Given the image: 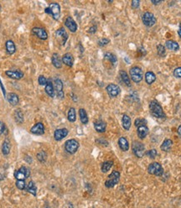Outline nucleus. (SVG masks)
<instances>
[{"instance_id":"864d4df0","label":"nucleus","mask_w":181,"mask_h":208,"mask_svg":"<svg viewBox=\"0 0 181 208\" xmlns=\"http://www.w3.org/2000/svg\"><path fill=\"white\" fill-rule=\"evenodd\" d=\"M0 86H1V87H2V91H3V94H4V97H5V90H4V87H3V84H2V82H1V81H0Z\"/></svg>"},{"instance_id":"aec40b11","label":"nucleus","mask_w":181,"mask_h":208,"mask_svg":"<svg viewBox=\"0 0 181 208\" xmlns=\"http://www.w3.org/2000/svg\"><path fill=\"white\" fill-rule=\"evenodd\" d=\"M137 134L140 140H143L147 137V135L148 134V128L147 127V125L138 127L137 129Z\"/></svg>"},{"instance_id":"a878e982","label":"nucleus","mask_w":181,"mask_h":208,"mask_svg":"<svg viewBox=\"0 0 181 208\" xmlns=\"http://www.w3.org/2000/svg\"><path fill=\"white\" fill-rule=\"evenodd\" d=\"M122 122H123V127L125 130H129L131 128L132 125V120L131 118L127 115V114H123V119H122Z\"/></svg>"},{"instance_id":"bb28decb","label":"nucleus","mask_w":181,"mask_h":208,"mask_svg":"<svg viewBox=\"0 0 181 208\" xmlns=\"http://www.w3.org/2000/svg\"><path fill=\"white\" fill-rule=\"evenodd\" d=\"M166 48H168V50H173V51H177L179 49V45L176 41L172 40H168L166 41L165 43Z\"/></svg>"},{"instance_id":"1a4fd4ad","label":"nucleus","mask_w":181,"mask_h":208,"mask_svg":"<svg viewBox=\"0 0 181 208\" xmlns=\"http://www.w3.org/2000/svg\"><path fill=\"white\" fill-rule=\"evenodd\" d=\"M65 149H66V151L67 153L74 155L78 150L79 143L77 142V140H74V139L67 140L65 144Z\"/></svg>"},{"instance_id":"6e6552de","label":"nucleus","mask_w":181,"mask_h":208,"mask_svg":"<svg viewBox=\"0 0 181 208\" xmlns=\"http://www.w3.org/2000/svg\"><path fill=\"white\" fill-rule=\"evenodd\" d=\"M30 175V170L25 166H21L18 170L14 172V177L17 180H25Z\"/></svg>"},{"instance_id":"b1692460","label":"nucleus","mask_w":181,"mask_h":208,"mask_svg":"<svg viewBox=\"0 0 181 208\" xmlns=\"http://www.w3.org/2000/svg\"><path fill=\"white\" fill-rule=\"evenodd\" d=\"M118 145H119V148L121 149V150H123V151H128V150H129V143L126 138H119V140H118Z\"/></svg>"},{"instance_id":"4468645a","label":"nucleus","mask_w":181,"mask_h":208,"mask_svg":"<svg viewBox=\"0 0 181 208\" xmlns=\"http://www.w3.org/2000/svg\"><path fill=\"white\" fill-rule=\"evenodd\" d=\"M69 131L67 129H58L54 133V138L56 141H60L68 135Z\"/></svg>"},{"instance_id":"ea45409f","label":"nucleus","mask_w":181,"mask_h":208,"mask_svg":"<svg viewBox=\"0 0 181 208\" xmlns=\"http://www.w3.org/2000/svg\"><path fill=\"white\" fill-rule=\"evenodd\" d=\"M157 52H158V55H159V56H164L166 54V50H165V48H164V46H163V45H161V44L158 45H157Z\"/></svg>"},{"instance_id":"79ce46f5","label":"nucleus","mask_w":181,"mask_h":208,"mask_svg":"<svg viewBox=\"0 0 181 208\" xmlns=\"http://www.w3.org/2000/svg\"><path fill=\"white\" fill-rule=\"evenodd\" d=\"M146 155H147L149 158L151 159H154L156 156H157L158 155V152L157 150H155V149H152V150H150L148 151L147 153H146Z\"/></svg>"},{"instance_id":"39448f33","label":"nucleus","mask_w":181,"mask_h":208,"mask_svg":"<svg viewBox=\"0 0 181 208\" xmlns=\"http://www.w3.org/2000/svg\"><path fill=\"white\" fill-rule=\"evenodd\" d=\"M148 172L150 175H153L155 176H162L163 174V169L159 163L153 162L150 164L148 167Z\"/></svg>"},{"instance_id":"f03ea898","label":"nucleus","mask_w":181,"mask_h":208,"mask_svg":"<svg viewBox=\"0 0 181 208\" xmlns=\"http://www.w3.org/2000/svg\"><path fill=\"white\" fill-rule=\"evenodd\" d=\"M45 13L50 15L55 20H59L60 16V6L57 3H51L45 8Z\"/></svg>"},{"instance_id":"cd10ccee","label":"nucleus","mask_w":181,"mask_h":208,"mask_svg":"<svg viewBox=\"0 0 181 208\" xmlns=\"http://www.w3.org/2000/svg\"><path fill=\"white\" fill-rule=\"evenodd\" d=\"M13 117L17 124H23L24 123V113L20 109H16L14 113H13Z\"/></svg>"},{"instance_id":"0eeeda50","label":"nucleus","mask_w":181,"mask_h":208,"mask_svg":"<svg viewBox=\"0 0 181 208\" xmlns=\"http://www.w3.org/2000/svg\"><path fill=\"white\" fill-rule=\"evenodd\" d=\"M132 149H133V152L134 155L138 158H142L143 156L144 155L145 146L141 142L134 141L133 143V145H132Z\"/></svg>"},{"instance_id":"4d7b16f0","label":"nucleus","mask_w":181,"mask_h":208,"mask_svg":"<svg viewBox=\"0 0 181 208\" xmlns=\"http://www.w3.org/2000/svg\"><path fill=\"white\" fill-rule=\"evenodd\" d=\"M45 208H50V207H49V206H45Z\"/></svg>"},{"instance_id":"603ef678","label":"nucleus","mask_w":181,"mask_h":208,"mask_svg":"<svg viewBox=\"0 0 181 208\" xmlns=\"http://www.w3.org/2000/svg\"><path fill=\"white\" fill-rule=\"evenodd\" d=\"M25 160L28 161V163H31L32 162V158H30L29 155H27L26 157H25Z\"/></svg>"},{"instance_id":"2f4dec72","label":"nucleus","mask_w":181,"mask_h":208,"mask_svg":"<svg viewBox=\"0 0 181 208\" xmlns=\"http://www.w3.org/2000/svg\"><path fill=\"white\" fill-rule=\"evenodd\" d=\"M172 145H173V141H172L171 140H168V139H167V140H164V141L163 142V144L161 145V146H160V149H161V150L164 151V152H168V151L171 150Z\"/></svg>"},{"instance_id":"f3484780","label":"nucleus","mask_w":181,"mask_h":208,"mask_svg":"<svg viewBox=\"0 0 181 208\" xmlns=\"http://www.w3.org/2000/svg\"><path fill=\"white\" fill-rule=\"evenodd\" d=\"M45 92L47 93V95L50 98H54L55 95V87H54V83L52 82V80L49 78L47 80V83L45 85Z\"/></svg>"},{"instance_id":"13d9d810","label":"nucleus","mask_w":181,"mask_h":208,"mask_svg":"<svg viewBox=\"0 0 181 208\" xmlns=\"http://www.w3.org/2000/svg\"><path fill=\"white\" fill-rule=\"evenodd\" d=\"M0 10H1V4H0Z\"/></svg>"},{"instance_id":"5fc2aeb1","label":"nucleus","mask_w":181,"mask_h":208,"mask_svg":"<svg viewBox=\"0 0 181 208\" xmlns=\"http://www.w3.org/2000/svg\"><path fill=\"white\" fill-rule=\"evenodd\" d=\"M178 36H179V38L181 39V24L179 25V28H178Z\"/></svg>"},{"instance_id":"c9c22d12","label":"nucleus","mask_w":181,"mask_h":208,"mask_svg":"<svg viewBox=\"0 0 181 208\" xmlns=\"http://www.w3.org/2000/svg\"><path fill=\"white\" fill-rule=\"evenodd\" d=\"M104 59L107 60V61H109L111 63H113V65H115V64L117 63V61H118L117 56L111 52H106L105 54H104Z\"/></svg>"},{"instance_id":"a211bd4d","label":"nucleus","mask_w":181,"mask_h":208,"mask_svg":"<svg viewBox=\"0 0 181 208\" xmlns=\"http://www.w3.org/2000/svg\"><path fill=\"white\" fill-rule=\"evenodd\" d=\"M5 74L8 77H10L12 79L19 80L24 77V73L19 70H15V71H6Z\"/></svg>"},{"instance_id":"c756f323","label":"nucleus","mask_w":181,"mask_h":208,"mask_svg":"<svg viewBox=\"0 0 181 208\" xmlns=\"http://www.w3.org/2000/svg\"><path fill=\"white\" fill-rule=\"evenodd\" d=\"M25 190L28 191L29 193L32 194V195H34V196H36L37 195V187L34 184V181H29V184L26 185V188H25Z\"/></svg>"},{"instance_id":"c03bdc74","label":"nucleus","mask_w":181,"mask_h":208,"mask_svg":"<svg viewBox=\"0 0 181 208\" xmlns=\"http://www.w3.org/2000/svg\"><path fill=\"white\" fill-rule=\"evenodd\" d=\"M47 80L44 76H39V78H38V82L40 86H45L46 83H47Z\"/></svg>"},{"instance_id":"72a5a7b5","label":"nucleus","mask_w":181,"mask_h":208,"mask_svg":"<svg viewBox=\"0 0 181 208\" xmlns=\"http://www.w3.org/2000/svg\"><path fill=\"white\" fill-rule=\"evenodd\" d=\"M10 149L11 145L9 140H5L3 141V145H2V153L3 154V155H8V154L10 153Z\"/></svg>"},{"instance_id":"a19ab883","label":"nucleus","mask_w":181,"mask_h":208,"mask_svg":"<svg viewBox=\"0 0 181 208\" xmlns=\"http://www.w3.org/2000/svg\"><path fill=\"white\" fill-rule=\"evenodd\" d=\"M16 186L19 190H25V188H26L25 180H17L16 181Z\"/></svg>"},{"instance_id":"f704fd0d","label":"nucleus","mask_w":181,"mask_h":208,"mask_svg":"<svg viewBox=\"0 0 181 208\" xmlns=\"http://www.w3.org/2000/svg\"><path fill=\"white\" fill-rule=\"evenodd\" d=\"M113 165V160H108L103 162L102 164V166H101V170L103 173H107L111 170L112 166Z\"/></svg>"},{"instance_id":"6e6d98bb","label":"nucleus","mask_w":181,"mask_h":208,"mask_svg":"<svg viewBox=\"0 0 181 208\" xmlns=\"http://www.w3.org/2000/svg\"><path fill=\"white\" fill-rule=\"evenodd\" d=\"M178 134L179 135H181V125H179V127L178 128Z\"/></svg>"},{"instance_id":"7ed1b4c3","label":"nucleus","mask_w":181,"mask_h":208,"mask_svg":"<svg viewBox=\"0 0 181 208\" xmlns=\"http://www.w3.org/2000/svg\"><path fill=\"white\" fill-rule=\"evenodd\" d=\"M129 75L132 81L135 83L141 82L143 78V71L139 66H133L129 71Z\"/></svg>"},{"instance_id":"423d86ee","label":"nucleus","mask_w":181,"mask_h":208,"mask_svg":"<svg viewBox=\"0 0 181 208\" xmlns=\"http://www.w3.org/2000/svg\"><path fill=\"white\" fill-rule=\"evenodd\" d=\"M142 21L145 26L152 27L154 25L156 21H157V19H156V17H155L153 13L147 11V12H144V13H143Z\"/></svg>"},{"instance_id":"4be33fe9","label":"nucleus","mask_w":181,"mask_h":208,"mask_svg":"<svg viewBox=\"0 0 181 208\" xmlns=\"http://www.w3.org/2000/svg\"><path fill=\"white\" fill-rule=\"evenodd\" d=\"M94 128L98 133H104L107 129V124L103 120H97L94 123Z\"/></svg>"},{"instance_id":"e433bc0d","label":"nucleus","mask_w":181,"mask_h":208,"mask_svg":"<svg viewBox=\"0 0 181 208\" xmlns=\"http://www.w3.org/2000/svg\"><path fill=\"white\" fill-rule=\"evenodd\" d=\"M67 119H68L69 122H71V123L76 122V109L74 108H71L69 109L68 113H67Z\"/></svg>"},{"instance_id":"a18cd8bd","label":"nucleus","mask_w":181,"mask_h":208,"mask_svg":"<svg viewBox=\"0 0 181 208\" xmlns=\"http://www.w3.org/2000/svg\"><path fill=\"white\" fill-rule=\"evenodd\" d=\"M173 76L177 78H181V66L177 67L173 71Z\"/></svg>"},{"instance_id":"3c124183","label":"nucleus","mask_w":181,"mask_h":208,"mask_svg":"<svg viewBox=\"0 0 181 208\" xmlns=\"http://www.w3.org/2000/svg\"><path fill=\"white\" fill-rule=\"evenodd\" d=\"M151 2H152L153 4H158L162 2V0H151Z\"/></svg>"},{"instance_id":"c85d7f7f","label":"nucleus","mask_w":181,"mask_h":208,"mask_svg":"<svg viewBox=\"0 0 181 208\" xmlns=\"http://www.w3.org/2000/svg\"><path fill=\"white\" fill-rule=\"evenodd\" d=\"M145 81L147 84H153L156 81V75L153 71H147L145 73Z\"/></svg>"},{"instance_id":"412c9836","label":"nucleus","mask_w":181,"mask_h":208,"mask_svg":"<svg viewBox=\"0 0 181 208\" xmlns=\"http://www.w3.org/2000/svg\"><path fill=\"white\" fill-rule=\"evenodd\" d=\"M7 100L12 106H17L19 103V98L18 96L14 93V92H10L7 95Z\"/></svg>"},{"instance_id":"ddd939ff","label":"nucleus","mask_w":181,"mask_h":208,"mask_svg":"<svg viewBox=\"0 0 181 208\" xmlns=\"http://www.w3.org/2000/svg\"><path fill=\"white\" fill-rule=\"evenodd\" d=\"M65 25H66V28H68L69 30L72 32V33L76 32L77 28H78L76 21L74 20L72 17H71V16H68V17L66 18V20H65Z\"/></svg>"},{"instance_id":"6ab92c4d","label":"nucleus","mask_w":181,"mask_h":208,"mask_svg":"<svg viewBox=\"0 0 181 208\" xmlns=\"http://www.w3.org/2000/svg\"><path fill=\"white\" fill-rule=\"evenodd\" d=\"M61 60H62V63L65 64L66 66H69V67H72V66H73L74 57L71 53H66V54L62 56Z\"/></svg>"},{"instance_id":"20e7f679","label":"nucleus","mask_w":181,"mask_h":208,"mask_svg":"<svg viewBox=\"0 0 181 208\" xmlns=\"http://www.w3.org/2000/svg\"><path fill=\"white\" fill-rule=\"evenodd\" d=\"M119 180H120V173L114 170L108 175V179L105 182L106 187L107 188H113L118 184Z\"/></svg>"},{"instance_id":"f8f14e48","label":"nucleus","mask_w":181,"mask_h":208,"mask_svg":"<svg viewBox=\"0 0 181 208\" xmlns=\"http://www.w3.org/2000/svg\"><path fill=\"white\" fill-rule=\"evenodd\" d=\"M54 87L55 91H56V95L59 98H64V92H63V82L59 78H56L54 81Z\"/></svg>"},{"instance_id":"7c9ffc66","label":"nucleus","mask_w":181,"mask_h":208,"mask_svg":"<svg viewBox=\"0 0 181 208\" xmlns=\"http://www.w3.org/2000/svg\"><path fill=\"white\" fill-rule=\"evenodd\" d=\"M119 74H120L121 79L124 82V84L128 87H131V80L129 78L128 74L125 71H120Z\"/></svg>"},{"instance_id":"9d476101","label":"nucleus","mask_w":181,"mask_h":208,"mask_svg":"<svg viewBox=\"0 0 181 208\" xmlns=\"http://www.w3.org/2000/svg\"><path fill=\"white\" fill-rule=\"evenodd\" d=\"M107 92L110 98H117L121 93V88L117 84L110 83L106 87Z\"/></svg>"},{"instance_id":"393cba45","label":"nucleus","mask_w":181,"mask_h":208,"mask_svg":"<svg viewBox=\"0 0 181 208\" xmlns=\"http://www.w3.org/2000/svg\"><path fill=\"white\" fill-rule=\"evenodd\" d=\"M5 47H6V51H7V53H8V55H13V53H15L16 47L13 40H7L5 44Z\"/></svg>"},{"instance_id":"5701e85b","label":"nucleus","mask_w":181,"mask_h":208,"mask_svg":"<svg viewBox=\"0 0 181 208\" xmlns=\"http://www.w3.org/2000/svg\"><path fill=\"white\" fill-rule=\"evenodd\" d=\"M53 66H55L56 69H60L62 67V60L60 59V55H58L57 53H54L52 55V58H51Z\"/></svg>"},{"instance_id":"37998d69","label":"nucleus","mask_w":181,"mask_h":208,"mask_svg":"<svg viewBox=\"0 0 181 208\" xmlns=\"http://www.w3.org/2000/svg\"><path fill=\"white\" fill-rule=\"evenodd\" d=\"M110 42V40L109 39H107V38H103V39H101V40H98V45L100 46H105L108 44V43Z\"/></svg>"},{"instance_id":"dca6fc26","label":"nucleus","mask_w":181,"mask_h":208,"mask_svg":"<svg viewBox=\"0 0 181 208\" xmlns=\"http://www.w3.org/2000/svg\"><path fill=\"white\" fill-rule=\"evenodd\" d=\"M55 34H56V36L60 37V39H61V41H62L61 45H65L69 38L68 34H67V32H66V30L65 29V28H60V29H57V30L55 31Z\"/></svg>"},{"instance_id":"473e14b6","label":"nucleus","mask_w":181,"mask_h":208,"mask_svg":"<svg viewBox=\"0 0 181 208\" xmlns=\"http://www.w3.org/2000/svg\"><path fill=\"white\" fill-rule=\"evenodd\" d=\"M79 116H80V119L83 124H87L89 121L88 116H87V111L85 110L84 108H80L79 110Z\"/></svg>"},{"instance_id":"de8ad7c7","label":"nucleus","mask_w":181,"mask_h":208,"mask_svg":"<svg viewBox=\"0 0 181 208\" xmlns=\"http://www.w3.org/2000/svg\"><path fill=\"white\" fill-rule=\"evenodd\" d=\"M5 129H6L5 124H3V122L0 121V135L3 134V133H4V131H5Z\"/></svg>"},{"instance_id":"8fccbe9b","label":"nucleus","mask_w":181,"mask_h":208,"mask_svg":"<svg viewBox=\"0 0 181 208\" xmlns=\"http://www.w3.org/2000/svg\"><path fill=\"white\" fill-rule=\"evenodd\" d=\"M96 31H97V26L91 27V28L89 29V30H88V32H89V33H91V34H95V33H96Z\"/></svg>"},{"instance_id":"09e8293b","label":"nucleus","mask_w":181,"mask_h":208,"mask_svg":"<svg viewBox=\"0 0 181 208\" xmlns=\"http://www.w3.org/2000/svg\"><path fill=\"white\" fill-rule=\"evenodd\" d=\"M97 142L98 144H101V145H104V146H108V142L107 140H103V139H99V140H97Z\"/></svg>"},{"instance_id":"58836bf2","label":"nucleus","mask_w":181,"mask_h":208,"mask_svg":"<svg viewBox=\"0 0 181 208\" xmlns=\"http://www.w3.org/2000/svg\"><path fill=\"white\" fill-rule=\"evenodd\" d=\"M147 124V120L145 119H142V118H139V119H137L134 122V125L138 128V127L141 126H145Z\"/></svg>"},{"instance_id":"f257e3e1","label":"nucleus","mask_w":181,"mask_h":208,"mask_svg":"<svg viewBox=\"0 0 181 208\" xmlns=\"http://www.w3.org/2000/svg\"><path fill=\"white\" fill-rule=\"evenodd\" d=\"M150 113L153 116L157 119H163L165 118V113L163 112L162 106L158 103L157 101H152L149 103Z\"/></svg>"},{"instance_id":"4c0bfd02","label":"nucleus","mask_w":181,"mask_h":208,"mask_svg":"<svg viewBox=\"0 0 181 208\" xmlns=\"http://www.w3.org/2000/svg\"><path fill=\"white\" fill-rule=\"evenodd\" d=\"M37 159L40 163H45L46 161V159H47V155L45 151H40L37 154Z\"/></svg>"},{"instance_id":"2eb2a0df","label":"nucleus","mask_w":181,"mask_h":208,"mask_svg":"<svg viewBox=\"0 0 181 208\" xmlns=\"http://www.w3.org/2000/svg\"><path fill=\"white\" fill-rule=\"evenodd\" d=\"M30 132L32 134L36 135H43L45 134V126L42 123H37L32 127L31 129H30Z\"/></svg>"},{"instance_id":"9b49d317","label":"nucleus","mask_w":181,"mask_h":208,"mask_svg":"<svg viewBox=\"0 0 181 208\" xmlns=\"http://www.w3.org/2000/svg\"><path fill=\"white\" fill-rule=\"evenodd\" d=\"M31 33L42 40H46L48 39V33L45 29L40 27H34L31 30Z\"/></svg>"},{"instance_id":"49530a36","label":"nucleus","mask_w":181,"mask_h":208,"mask_svg":"<svg viewBox=\"0 0 181 208\" xmlns=\"http://www.w3.org/2000/svg\"><path fill=\"white\" fill-rule=\"evenodd\" d=\"M139 5H140V1H139V0H133V1H132L131 6L133 8H138Z\"/></svg>"}]
</instances>
